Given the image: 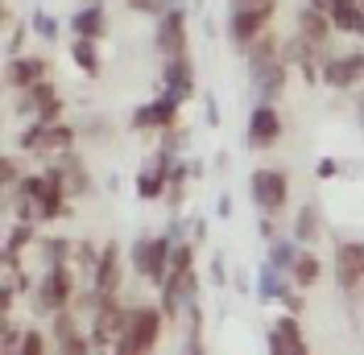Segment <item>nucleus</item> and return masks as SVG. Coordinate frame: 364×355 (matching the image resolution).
Returning a JSON list of instances; mask_svg holds the SVG:
<instances>
[{
	"label": "nucleus",
	"instance_id": "dca6fc26",
	"mask_svg": "<svg viewBox=\"0 0 364 355\" xmlns=\"http://www.w3.org/2000/svg\"><path fill=\"white\" fill-rule=\"evenodd\" d=\"M174 157L170 153H161L158 149V157L136 174V199H145V202H154V199H166V190H170V178H174Z\"/></svg>",
	"mask_w": 364,
	"mask_h": 355
},
{
	"label": "nucleus",
	"instance_id": "4468645a",
	"mask_svg": "<svg viewBox=\"0 0 364 355\" xmlns=\"http://www.w3.org/2000/svg\"><path fill=\"white\" fill-rule=\"evenodd\" d=\"M50 334H54V351H58V355H95V347H91V331H83V327H79L75 310L54 314V327H50Z\"/></svg>",
	"mask_w": 364,
	"mask_h": 355
},
{
	"label": "nucleus",
	"instance_id": "393cba45",
	"mask_svg": "<svg viewBox=\"0 0 364 355\" xmlns=\"http://www.w3.org/2000/svg\"><path fill=\"white\" fill-rule=\"evenodd\" d=\"M327 17H331V25H336V33L364 38V4L360 0H336Z\"/></svg>",
	"mask_w": 364,
	"mask_h": 355
},
{
	"label": "nucleus",
	"instance_id": "4be33fe9",
	"mask_svg": "<svg viewBox=\"0 0 364 355\" xmlns=\"http://www.w3.org/2000/svg\"><path fill=\"white\" fill-rule=\"evenodd\" d=\"M269 21L273 17H265V13H228V38L236 50H249L261 33H269Z\"/></svg>",
	"mask_w": 364,
	"mask_h": 355
},
{
	"label": "nucleus",
	"instance_id": "5701e85b",
	"mask_svg": "<svg viewBox=\"0 0 364 355\" xmlns=\"http://www.w3.org/2000/svg\"><path fill=\"white\" fill-rule=\"evenodd\" d=\"M70 33H75V38H91V42H100V38L108 33V4L87 0L83 9H75V17H70Z\"/></svg>",
	"mask_w": 364,
	"mask_h": 355
},
{
	"label": "nucleus",
	"instance_id": "a211bd4d",
	"mask_svg": "<svg viewBox=\"0 0 364 355\" xmlns=\"http://www.w3.org/2000/svg\"><path fill=\"white\" fill-rule=\"evenodd\" d=\"M42 79H50V62H46L42 54H17V58L4 62V87L25 91V87H33V83H42Z\"/></svg>",
	"mask_w": 364,
	"mask_h": 355
},
{
	"label": "nucleus",
	"instance_id": "2f4dec72",
	"mask_svg": "<svg viewBox=\"0 0 364 355\" xmlns=\"http://www.w3.org/2000/svg\"><path fill=\"white\" fill-rule=\"evenodd\" d=\"M29 25L42 33L46 42H54V38H58V21H54V17H46V13H29Z\"/></svg>",
	"mask_w": 364,
	"mask_h": 355
},
{
	"label": "nucleus",
	"instance_id": "c756f323",
	"mask_svg": "<svg viewBox=\"0 0 364 355\" xmlns=\"http://www.w3.org/2000/svg\"><path fill=\"white\" fill-rule=\"evenodd\" d=\"M25 174H29V170H21V161H17L13 153L0 157V186H4V195H9V190H17Z\"/></svg>",
	"mask_w": 364,
	"mask_h": 355
},
{
	"label": "nucleus",
	"instance_id": "f3484780",
	"mask_svg": "<svg viewBox=\"0 0 364 355\" xmlns=\"http://www.w3.org/2000/svg\"><path fill=\"white\" fill-rule=\"evenodd\" d=\"M75 141H79V129L67 124V120H58V124H38V145H33V157L54 161V157H63V153H75Z\"/></svg>",
	"mask_w": 364,
	"mask_h": 355
},
{
	"label": "nucleus",
	"instance_id": "ddd939ff",
	"mask_svg": "<svg viewBox=\"0 0 364 355\" xmlns=\"http://www.w3.org/2000/svg\"><path fill=\"white\" fill-rule=\"evenodd\" d=\"M336 285L352 297L364 293V244L360 240H343L336 244Z\"/></svg>",
	"mask_w": 364,
	"mask_h": 355
},
{
	"label": "nucleus",
	"instance_id": "412c9836",
	"mask_svg": "<svg viewBox=\"0 0 364 355\" xmlns=\"http://www.w3.org/2000/svg\"><path fill=\"white\" fill-rule=\"evenodd\" d=\"M124 281V265H120V244H104L100 248V265H95V289L100 297H116Z\"/></svg>",
	"mask_w": 364,
	"mask_h": 355
},
{
	"label": "nucleus",
	"instance_id": "39448f33",
	"mask_svg": "<svg viewBox=\"0 0 364 355\" xmlns=\"http://www.w3.org/2000/svg\"><path fill=\"white\" fill-rule=\"evenodd\" d=\"M161 306H129V339L124 355H154L161 339Z\"/></svg>",
	"mask_w": 364,
	"mask_h": 355
},
{
	"label": "nucleus",
	"instance_id": "473e14b6",
	"mask_svg": "<svg viewBox=\"0 0 364 355\" xmlns=\"http://www.w3.org/2000/svg\"><path fill=\"white\" fill-rule=\"evenodd\" d=\"M17 355H46V334L29 327V331H25V339H21V351H17Z\"/></svg>",
	"mask_w": 364,
	"mask_h": 355
},
{
	"label": "nucleus",
	"instance_id": "e433bc0d",
	"mask_svg": "<svg viewBox=\"0 0 364 355\" xmlns=\"http://www.w3.org/2000/svg\"><path fill=\"white\" fill-rule=\"evenodd\" d=\"M282 302H286V310H290V314H302V297H298L294 289H286V293H282Z\"/></svg>",
	"mask_w": 364,
	"mask_h": 355
},
{
	"label": "nucleus",
	"instance_id": "c85d7f7f",
	"mask_svg": "<svg viewBox=\"0 0 364 355\" xmlns=\"http://www.w3.org/2000/svg\"><path fill=\"white\" fill-rule=\"evenodd\" d=\"M273 327H277V331H282V339H286V355H311V347H306V334H302V322H298V314L277 318Z\"/></svg>",
	"mask_w": 364,
	"mask_h": 355
},
{
	"label": "nucleus",
	"instance_id": "1a4fd4ad",
	"mask_svg": "<svg viewBox=\"0 0 364 355\" xmlns=\"http://www.w3.org/2000/svg\"><path fill=\"white\" fill-rule=\"evenodd\" d=\"M195 297H199V273L195 268L166 273V281H161V314L166 318H178L182 310H195Z\"/></svg>",
	"mask_w": 364,
	"mask_h": 355
},
{
	"label": "nucleus",
	"instance_id": "6ab92c4d",
	"mask_svg": "<svg viewBox=\"0 0 364 355\" xmlns=\"http://www.w3.org/2000/svg\"><path fill=\"white\" fill-rule=\"evenodd\" d=\"M294 33H298V38H306L315 50H327L331 38H336V25H331L327 13H318V9H311V4H302V9H298V17H294Z\"/></svg>",
	"mask_w": 364,
	"mask_h": 355
},
{
	"label": "nucleus",
	"instance_id": "f8f14e48",
	"mask_svg": "<svg viewBox=\"0 0 364 355\" xmlns=\"http://www.w3.org/2000/svg\"><path fill=\"white\" fill-rule=\"evenodd\" d=\"M186 13H182L178 4L174 9H166L158 17V29H154V45H158V54H161V62L166 58H182L186 54Z\"/></svg>",
	"mask_w": 364,
	"mask_h": 355
},
{
	"label": "nucleus",
	"instance_id": "72a5a7b5",
	"mask_svg": "<svg viewBox=\"0 0 364 355\" xmlns=\"http://www.w3.org/2000/svg\"><path fill=\"white\" fill-rule=\"evenodd\" d=\"M129 9L133 13H154V17H161L166 9H174V0H129Z\"/></svg>",
	"mask_w": 364,
	"mask_h": 355
},
{
	"label": "nucleus",
	"instance_id": "7c9ffc66",
	"mask_svg": "<svg viewBox=\"0 0 364 355\" xmlns=\"http://www.w3.org/2000/svg\"><path fill=\"white\" fill-rule=\"evenodd\" d=\"M228 13H277V0H228Z\"/></svg>",
	"mask_w": 364,
	"mask_h": 355
},
{
	"label": "nucleus",
	"instance_id": "9b49d317",
	"mask_svg": "<svg viewBox=\"0 0 364 355\" xmlns=\"http://www.w3.org/2000/svg\"><path fill=\"white\" fill-rule=\"evenodd\" d=\"M286 75H290V67L282 62V54L249 58V79H252V91H257V104H273L286 87Z\"/></svg>",
	"mask_w": 364,
	"mask_h": 355
},
{
	"label": "nucleus",
	"instance_id": "4c0bfd02",
	"mask_svg": "<svg viewBox=\"0 0 364 355\" xmlns=\"http://www.w3.org/2000/svg\"><path fill=\"white\" fill-rule=\"evenodd\" d=\"M306 4H311V9H318V13H331V4H336V0H306Z\"/></svg>",
	"mask_w": 364,
	"mask_h": 355
},
{
	"label": "nucleus",
	"instance_id": "b1692460",
	"mask_svg": "<svg viewBox=\"0 0 364 355\" xmlns=\"http://www.w3.org/2000/svg\"><path fill=\"white\" fill-rule=\"evenodd\" d=\"M294 236L298 244H318L327 231H323V211H318V202H302L294 211Z\"/></svg>",
	"mask_w": 364,
	"mask_h": 355
},
{
	"label": "nucleus",
	"instance_id": "9d476101",
	"mask_svg": "<svg viewBox=\"0 0 364 355\" xmlns=\"http://www.w3.org/2000/svg\"><path fill=\"white\" fill-rule=\"evenodd\" d=\"M42 170L63 186V195H67V199H83V195H91V170H87V161H83L79 153L54 157V161H46Z\"/></svg>",
	"mask_w": 364,
	"mask_h": 355
},
{
	"label": "nucleus",
	"instance_id": "bb28decb",
	"mask_svg": "<svg viewBox=\"0 0 364 355\" xmlns=\"http://www.w3.org/2000/svg\"><path fill=\"white\" fill-rule=\"evenodd\" d=\"M70 58H75V67L83 70V75H91V79H95V75L104 70L100 45L91 42V38H75V42H70Z\"/></svg>",
	"mask_w": 364,
	"mask_h": 355
},
{
	"label": "nucleus",
	"instance_id": "7ed1b4c3",
	"mask_svg": "<svg viewBox=\"0 0 364 355\" xmlns=\"http://www.w3.org/2000/svg\"><path fill=\"white\" fill-rule=\"evenodd\" d=\"M170 252H174V236L170 231L166 236H141V240H133V248H129L133 273L145 277V281H154V285H161L166 273H170Z\"/></svg>",
	"mask_w": 364,
	"mask_h": 355
},
{
	"label": "nucleus",
	"instance_id": "20e7f679",
	"mask_svg": "<svg viewBox=\"0 0 364 355\" xmlns=\"http://www.w3.org/2000/svg\"><path fill=\"white\" fill-rule=\"evenodd\" d=\"M249 195L257 202V215H282L290 202V178L286 170H252Z\"/></svg>",
	"mask_w": 364,
	"mask_h": 355
},
{
	"label": "nucleus",
	"instance_id": "f257e3e1",
	"mask_svg": "<svg viewBox=\"0 0 364 355\" xmlns=\"http://www.w3.org/2000/svg\"><path fill=\"white\" fill-rule=\"evenodd\" d=\"M129 339V306L120 297H100L91 310V347L95 355H124Z\"/></svg>",
	"mask_w": 364,
	"mask_h": 355
},
{
	"label": "nucleus",
	"instance_id": "6e6552de",
	"mask_svg": "<svg viewBox=\"0 0 364 355\" xmlns=\"http://www.w3.org/2000/svg\"><path fill=\"white\" fill-rule=\"evenodd\" d=\"M178 111H182V99L178 95H170V91H161L158 99L141 104V108L129 116V124H133L136 133H166V129L178 124Z\"/></svg>",
	"mask_w": 364,
	"mask_h": 355
},
{
	"label": "nucleus",
	"instance_id": "cd10ccee",
	"mask_svg": "<svg viewBox=\"0 0 364 355\" xmlns=\"http://www.w3.org/2000/svg\"><path fill=\"white\" fill-rule=\"evenodd\" d=\"M290 289V277L282 273V268L273 265V261H265L261 265V277H257V293H261V302H273V297H282Z\"/></svg>",
	"mask_w": 364,
	"mask_h": 355
},
{
	"label": "nucleus",
	"instance_id": "a878e982",
	"mask_svg": "<svg viewBox=\"0 0 364 355\" xmlns=\"http://www.w3.org/2000/svg\"><path fill=\"white\" fill-rule=\"evenodd\" d=\"M323 277V261H318L315 252H306V248H298V256H294V268H290V285L298 289H311Z\"/></svg>",
	"mask_w": 364,
	"mask_h": 355
},
{
	"label": "nucleus",
	"instance_id": "ea45409f",
	"mask_svg": "<svg viewBox=\"0 0 364 355\" xmlns=\"http://www.w3.org/2000/svg\"><path fill=\"white\" fill-rule=\"evenodd\" d=\"M360 4H364V0H360Z\"/></svg>",
	"mask_w": 364,
	"mask_h": 355
},
{
	"label": "nucleus",
	"instance_id": "aec40b11",
	"mask_svg": "<svg viewBox=\"0 0 364 355\" xmlns=\"http://www.w3.org/2000/svg\"><path fill=\"white\" fill-rule=\"evenodd\" d=\"M161 91L178 95L182 104L195 95V62H191V54H182V58H166V62H161Z\"/></svg>",
	"mask_w": 364,
	"mask_h": 355
},
{
	"label": "nucleus",
	"instance_id": "f03ea898",
	"mask_svg": "<svg viewBox=\"0 0 364 355\" xmlns=\"http://www.w3.org/2000/svg\"><path fill=\"white\" fill-rule=\"evenodd\" d=\"M79 297V285H75V273L67 265H50L42 268V277H38V285H33V306L42 314H63L70 310V302Z\"/></svg>",
	"mask_w": 364,
	"mask_h": 355
},
{
	"label": "nucleus",
	"instance_id": "58836bf2",
	"mask_svg": "<svg viewBox=\"0 0 364 355\" xmlns=\"http://www.w3.org/2000/svg\"><path fill=\"white\" fill-rule=\"evenodd\" d=\"M360 124H364V95H360Z\"/></svg>",
	"mask_w": 364,
	"mask_h": 355
},
{
	"label": "nucleus",
	"instance_id": "c9c22d12",
	"mask_svg": "<svg viewBox=\"0 0 364 355\" xmlns=\"http://www.w3.org/2000/svg\"><path fill=\"white\" fill-rule=\"evenodd\" d=\"M182 355H207L203 339H199V318H195V327H191V339H186V351Z\"/></svg>",
	"mask_w": 364,
	"mask_h": 355
},
{
	"label": "nucleus",
	"instance_id": "f704fd0d",
	"mask_svg": "<svg viewBox=\"0 0 364 355\" xmlns=\"http://www.w3.org/2000/svg\"><path fill=\"white\" fill-rule=\"evenodd\" d=\"M336 174H340V161H336V157H318L315 178H323V182H327V178H336Z\"/></svg>",
	"mask_w": 364,
	"mask_h": 355
},
{
	"label": "nucleus",
	"instance_id": "2eb2a0df",
	"mask_svg": "<svg viewBox=\"0 0 364 355\" xmlns=\"http://www.w3.org/2000/svg\"><path fill=\"white\" fill-rule=\"evenodd\" d=\"M286 133V124H282V111L273 108V104H252L249 111V149H273L277 141Z\"/></svg>",
	"mask_w": 364,
	"mask_h": 355
},
{
	"label": "nucleus",
	"instance_id": "0eeeda50",
	"mask_svg": "<svg viewBox=\"0 0 364 355\" xmlns=\"http://www.w3.org/2000/svg\"><path fill=\"white\" fill-rule=\"evenodd\" d=\"M17 111H21L25 120H38V124H58L63 120V91L54 87L50 79H42V83L21 91Z\"/></svg>",
	"mask_w": 364,
	"mask_h": 355
},
{
	"label": "nucleus",
	"instance_id": "423d86ee",
	"mask_svg": "<svg viewBox=\"0 0 364 355\" xmlns=\"http://www.w3.org/2000/svg\"><path fill=\"white\" fill-rule=\"evenodd\" d=\"M318 83L331 91H352L364 83V50H348V54H323L318 67Z\"/></svg>",
	"mask_w": 364,
	"mask_h": 355
}]
</instances>
